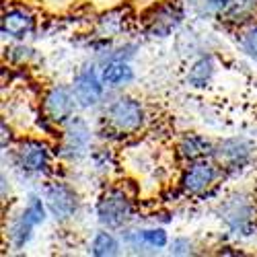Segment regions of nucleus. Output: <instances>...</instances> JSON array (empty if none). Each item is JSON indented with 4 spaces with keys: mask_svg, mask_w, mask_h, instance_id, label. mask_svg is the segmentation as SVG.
I'll return each instance as SVG.
<instances>
[{
    "mask_svg": "<svg viewBox=\"0 0 257 257\" xmlns=\"http://www.w3.org/2000/svg\"><path fill=\"white\" fill-rule=\"evenodd\" d=\"M130 212H132V204L121 189H109L107 194L101 196L97 204V216L101 224L109 228L123 226L125 220L130 218Z\"/></svg>",
    "mask_w": 257,
    "mask_h": 257,
    "instance_id": "nucleus-1",
    "label": "nucleus"
},
{
    "mask_svg": "<svg viewBox=\"0 0 257 257\" xmlns=\"http://www.w3.org/2000/svg\"><path fill=\"white\" fill-rule=\"evenodd\" d=\"M107 119H109V123L121 134L136 132L144 121V109H142L140 101H136L132 97H121L109 107Z\"/></svg>",
    "mask_w": 257,
    "mask_h": 257,
    "instance_id": "nucleus-2",
    "label": "nucleus"
},
{
    "mask_svg": "<svg viewBox=\"0 0 257 257\" xmlns=\"http://www.w3.org/2000/svg\"><path fill=\"white\" fill-rule=\"evenodd\" d=\"M46 204L58 220H66L78 210V196L66 183H52L46 189Z\"/></svg>",
    "mask_w": 257,
    "mask_h": 257,
    "instance_id": "nucleus-3",
    "label": "nucleus"
},
{
    "mask_svg": "<svg viewBox=\"0 0 257 257\" xmlns=\"http://www.w3.org/2000/svg\"><path fill=\"white\" fill-rule=\"evenodd\" d=\"M253 202L247 196H232L222 206V218L232 230H245L253 222Z\"/></svg>",
    "mask_w": 257,
    "mask_h": 257,
    "instance_id": "nucleus-4",
    "label": "nucleus"
},
{
    "mask_svg": "<svg viewBox=\"0 0 257 257\" xmlns=\"http://www.w3.org/2000/svg\"><path fill=\"white\" fill-rule=\"evenodd\" d=\"M74 93H70L66 87H54L48 95H46V103H44V109L46 115L52 121H66L72 111H74Z\"/></svg>",
    "mask_w": 257,
    "mask_h": 257,
    "instance_id": "nucleus-5",
    "label": "nucleus"
},
{
    "mask_svg": "<svg viewBox=\"0 0 257 257\" xmlns=\"http://www.w3.org/2000/svg\"><path fill=\"white\" fill-rule=\"evenodd\" d=\"M48 161H50V153L41 142L27 140L17 148V163L27 173H41V171H46Z\"/></svg>",
    "mask_w": 257,
    "mask_h": 257,
    "instance_id": "nucleus-6",
    "label": "nucleus"
},
{
    "mask_svg": "<svg viewBox=\"0 0 257 257\" xmlns=\"http://www.w3.org/2000/svg\"><path fill=\"white\" fill-rule=\"evenodd\" d=\"M103 78L97 76V72L93 68L89 70H84L76 76L74 80V87H72V93L76 97V101L82 105V107H91L95 105L101 95H103Z\"/></svg>",
    "mask_w": 257,
    "mask_h": 257,
    "instance_id": "nucleus-7",
    "label": "nucleus"
},
{
    "mask_svg": "<svg viewBox=\"0 0 257 257\" xmlns=\"http://www.w3.org/2000/svg\"><path fill=\"white\" fill-rule=\"evenodd\" d=\"M89 140H91V132H89L87 123H84L82 119H72L66 127V132H64L62 157L78 159L89 148Z\"/></svg>",
    "mask_w": 257,
    "mask_h": 257,
    "instance_id": "nucleus-8",
    "label": "nucleus"
},
{
    "mask_svg": "<svg viewBox=\"0 0 257 257\" xmlns=\"http://www.w3.org/2000/svg\"><path fill=\"white\" fill-rule=\"evenodd\" d=\"M214 179H216V167L206 161H198L183 173L181 183L189 194H202L214 183Z\"/></svg>",
    "mask_w": 257,
    "mask_h": 257,
    "instance_id": "nucleus-9",
    "label": "nucleus"
},
{
    "mask_svg": "<svg viewBox=\"0 0 257 257\" xmlns=\"http://www.w3.org/2000/svg\"><path fill=\"white\" fill-rule=\"evenodd\" d=\"M216 161L222 165V167H239L243 165L249 155H251V144L247 140H241V138H232V140H224L216 151H212Z\"/></svg>",
    "mask_w": 257,
    "mask_h": 257,
    "instance_id": "nucleus-10",
    "label": "nucleus"
},
{
    "mask_svg": "<svg viewBox=\"0 0 257 257\" xmlns=\"http://www.w3.org/2000/svg\"><path fill=\"white\" fill-rule=\"evenodd\" d=\"M35 27V19L31 17V13L23 11V9H13L9 13L3 15V33L9 37H25L33 31Z\"/></svg>",
    "mask_w": 257,
    "mask_h": 257,
    "instance_id": "nucleus-11",
    "label": "nucleus"
},
{
    "mask_svg": "<svg viewBox=\"0 0 257 257\" xmlns=\"http://www.w3.org/2000/svg\"><path fill=\"white\" fill-rule=\"evenodd\" d=\"M101 78L105 84H109V87H119V84L130 82L134 78V72L123 60H113L103 68Z\"/></svg>",
    "mask_w": 257,
    "mask_h": 257,
    "instance_id": "nucleus-12",
    "label": "nucleus"
},
{
    "mask_svg": "<svg viewBox=\"0 0 257 257\" xmlns=\"http://www.w3.org/2000/svg\"><path fill=\"white\" fill-rule=\"evenodd\" d=\"M181 21L179 11L175 9H161L153 19H151V33L153 35H167L171 33Z\"/></svg>",
    "mask_w": 257,
    "mask_h": 257,
    "instance_id": "nucleus-13",
    "label": "nucleus"
},
{
    "mask_svg": "<svg viewBox=\"0 0 257 257\" xmlns=\"http://www.w3.org/2000/svg\"><path fill=\"white\" fill-rule=\"evenodd\" d=\"M214 74V62L212 58H200L194 66L189 68L187 74V82L191 87H206V82L212 78Z\"/></svg>",
    "mask_w": 257,
    "mask_h": 257,
    "instance_id": "nucleus-14",
    "label": "nucleus"
},
{
    "mask_svg": "<svg viewBox=\"0 0 257 257\" xmlns=\"http://www.w3.org/2000/svg\"><path fill=\"white\" fill-rule=\"evenodd\" d=\"M210 148H212V146H210L208 140H204V138H200V136H189V138H185V140L179 144V155H181L183 159L194 161V159H200V157L208 155Z\"/></svg>",
    "mask_w": 257,
    "mask_h": 257,
    "instance_id": "nucleus-15",
    "label": "nucleus"
},
{
    "mask_svg": "<svg viewBox=\"0 0 257 257\" xmlns=\"http://www.w3.org/2000/svg\"><path fill=\"white\" fill-rule=\"evenodd\" d=\"M33 226H35V222L27 216L25 210H23V214H21V216L13 222V226H11V241H13V245L15 247H23L29 241V237H31Z\"/></svg>",
    "mask_w": 257,
    "mask_h": 257,
    "instance_id": "nucleus-16",
    "label": "nucleus"
},
{
    "mask_svg": "<svg viewBox=\"0 0 257 257\" xmlns=\"http://www.w3.org/2000/svg\"><path fill=\"white\" fill-rule=\"evenodd\" d=\"M91 251L97 257H107V255H115L119 251V245H117V241H115V237H113L111 232L101 230V232L95 234Z\"/></svg>",
    "mask_w": 257,
    "mask_h": 257,
    "instance_id": "nucleus-17",
    "label": "nucleus"
},
{
    "mask_svg": "<svg viewBox=\"0 0 257 257\" xmlns=\"http://www.w3.org/2000/svg\"><path fill=\"white\" fill-rule=\"evenodd\" d=\"M253 9H255V0H228L222 13L226 17H230L232 21H239V19L251 15Z\"/></svg>",
    "mask_w": 257,
    "mask_h": 257,
    "instance_id": "nucleus-18",
    "label": "nucleus"
},
{
    "mask_svg": "<svg viewBox=\"0 0 257 257\" xmlns=\"http://www.w3.org/2000/svg\"><path fill=\"white\" fill-rule=\"evenodd\" d=\"M99 27H101V33L105 37H115L123 29V19H121L119 13H109V15H105L101 19Z\"/></svg>",
    "mask_w": 257,
    "mask_h": 257,
    "instance_id": "nucleus-19",
    "label": "nucleus"
},
{
    "mask_svg": "<svg viewBox=\"0 0 257 257\" xmlns=\"http://www.w3.org/2000/svg\"><path fill=\"white\" fill-rule=\"evenodd\" d=\"M138 241H142L148 247L161 249L167 245V232L163 228H146V230L138 232Z\"/></svg>",
    "mask_w": 257,
    "mask_h": 257,
    "instance_id": "nucleus-20",
    "label": "nucleus"
},
{
    "mask_svg": "<svg viewBox=\"0 0 257 257\" xmlns=\"http://www.w3.org/2000/svg\"><path fill=\"white\" fill-rule=\"evenodd\" d=\"M25 214L27 216L35 222V224H41L46 220V208H44V204H41V200L39 198H29V204H27V208H25Z\"/></svg>",
    "mask_w": 257,
    "mask_h": 257,
    "instance_id": "nucleus-21",
    "label": "nucleus"
},
{
    "mask_svg": "<svg viewBox=\"0 0 257 257\" xmlns=\"http://www.w3.org/2000/svg\"><path fill=\"white\" fill-rule=\"evenodd\" d=\"M243 50L249 54V56H253V58H257V27H253L251 31H247L245 35H243Z\"/></svg>",
    "mask_w": 257,
    "mask_h": 257,
    "instance_id": "nucleus-22",
    "label": "nucleus"
},
{
    "mask_svg": "<svg viewBox=\"0 0 257 257\" xmlns=\"http://www.w3.org/2000/svg\"><path fill=\"white\" fill-rule=\"evenodd\" d=\"M171 253L173 255H189L191 253V243L187 239H175L171 243Z\"/></svg>",
    "mask_w": 257,
    "mask_h": 257,
    "instance_id": "nucleus-23",
    "label": "nucleus"
},
{
    "mask_svg": "<svg viewBox=\"0 0 257 257\" xmlns=\"http://www.w3.org/2000/svg\"><path fill=\"white\" fill-rule=\"evenodd\" d=\"M11 136V132H9ZM3 146H7V123H3Z\"/></svg>",
    "mask_w": 257,
    "mask_h": 257,
    "instance_id": "nucleus-24",
    "label": "nucleus"
}]
</instances>
